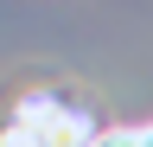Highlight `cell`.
Returning a JSON list of instances; mask_svg holds the SVG:
<instances>
[{"mask_svg":"<svg viewBox=\"0 0 153 147\" xmlns=\"http://www.w3.org/2000/svg\"><path fill=\"white\" fill-rule=\"evenodd\" d=\"M89 141H96V128L76 109L45 102V96H26L13 128H7V147H89Z\"/></svg>","mask_w":153,"mask_h":147,"instance_id":"1","label":"cell"},{"mask_svg":"<svg viewBox=\"0 0 153 147\" xmlns=\"http://www.w3.org/2000/svg\"><path fill=\"white\" fill-rule=\"evenodd\" d=\"M89 147H140V128H96Z\"/></svg>","mask_w":153,"mask_h":147,"instance_id":"2","label":"cell"},{"mask_svg":"<svg viewBox=\"0 0 153 147\" xmlns=\"http://www.w3.org/2000/svg\"><path fill=\"white\" fill-rule=\"evenodd\" d=\"M140 147H153V122H147V128H140Z\"/></svg>","mask_w":153,"mask_h":147,"instance_id":"3","label":"cell"}]
</instances>
